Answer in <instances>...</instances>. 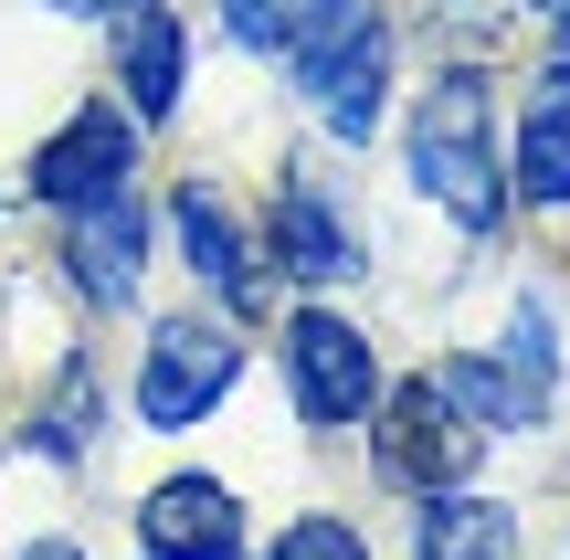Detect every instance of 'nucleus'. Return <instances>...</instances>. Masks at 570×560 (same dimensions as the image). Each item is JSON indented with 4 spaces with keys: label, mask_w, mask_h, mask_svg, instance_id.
<instances>
[{
    "label": "nucleus",
    "mask_w": 570,
    "mask_h": 560,
    "mask_svg": "<svg viewBox=\"0 0 570 560\" xmlns=\"http://www.w3.org/2000/svg\"><path fill=\"white\" fill-rule=\"evenodd\" d=\"M42 11H63V21H117L127 0H42Z\"/></svg>",
    "instance_id": "20"
},
{
    "label": "nucleus",
    "mask_w": 570,
    "mask_h": 560,
    "mask_svg": "<svg viewBox=\"0 0 570 560\" xmlns=\"http://www.w3.org/2000/svg\"><path fill=\"white\" fill-rule=\"evenodd\" d=\"M518 11H529V21H570V0H518Z\"/></svg>",
    "instance_id": "21"
},
{
    "label": "nucleus",
    "mask_w": 570,
    "mask_h": 560,
    "mask_svg": "<svg viewBox=\"0 0 570 560\" xmlns=\"http://www.w3.org/2000/svg\"><path fill=\"white\" fill-rule=\"evenodd\" d=\"M508 202H529V212H570V53H539L529 96H518Z\"/></svg>",
    "instance_id": "12"
},
{
    "label": "nucleus",
    "mask_w": 570,
    "mask_h": 560,
    "mask_svg": "<svg viewBox=\"0 0 570 560\" xmlns=\"http://www.w3.org/2000/svg\"><path fill=\"white\" fill-rule=\"evenodd\" d=\"M370 455H381L391 487L423 498V487H465L475 455H487V434L454 413V392L433 371H412V381H381V402H370Z\"/></svg>",
    "instance_id": "6"
},
{
    "label": "nucleus",
    "mask_w": 570,
    "mask_h": 560,
    "mask_svg": "<svg viewBox=\"0 0 570 560\" xmlns=\"http://www.w3.org/2000/svg\"><path fill=\"white\" fill-rule=\"evenodd\" d=\"M169 254L190 265V286L212 296L223 317H265V296H275V265H265V233L244 223V202H233L223 180H202L190 169L180 190H169Z\"/></svg>",
    "instance_id": "5"
},
{
    "label": "nucleus",
    "mask_w": 570,
    "mask_h": 560,
    "mask_svg": "<svg viewBox=\"0 0 570 560\" xmlns=\"http://www.w3.org/2000/svg\"><path fill=\"white\" fill-rule=\"evenodd\" d=\"M433 381L454 392V413H465L487 444H508V434H539L529 392H518V381L497 371V350H444V360H433Z\"/></svg>",
    "instance_id": "15"
},
{
    "label": "nucleus",
    "mask_w": 570,
    "mask_h": 560,
    "mask_svg": "<svg viewBox=\"0 0 570 560\" xmlns=\"http://www.w3.org/2000/svg\"><path fill=\"white\" fill-rule=\"evenodd\" d=\"M233 381H244V317L180 307V317H148L127 413H138L148 434H202V423L233 402Z\"/></svg>",
    "instance_id": "3"
},
{
    "label": "nucleus",
    "mask_w": 570,
    "mask_h": 560,
    "mask_svg": "<svg viewBox=\"0 0 570 560\" xmlns=\"http://www.w3.org/2000/svg\"><path fill=\"white\" fill-rule=\"evenodd\" d=\"M497 371H508L518 392H529V413L550 423V402H560V307H550V296H518V307H508Z\"/></svg>",
    "instance_id": "16"
},
{
    "label": "nucleus",
    "mask_w": 570,
    "mask_h": 560,
    "mask_svg": "<svg viewBox=\"0 0 570 560\" xmlns=\"http://www.w3.org/2000/svg\"><path fill=\"white\" fill-rule=\"evenodd\" d=\"M265 560H381V550H370L360 529L338 519V508H296V519L275 529V550H265Z\"/></svg>",
    "instance_id": "18"
},
{
    "label": "nucleus",
    "mask_w": 570,
    "mask_h": 560,
    "mask_svg": "<svg viewBox=\"0 0 570 560\" xmlns=\"http://www.w3.org/2000/svg\"><path fill=\"white\" fill-rule=\"evenodd\" d=\"M223 11V42L233 53H254V63H285L306 32H317L327 11H348V0H212Z\"/></svg>",
    "instance_id": "17"
},
{
    "label": "nucleus",
    "mask_w": 570,
    "mask_h": 560,
    "mask_svg": "<svg viewBox=\"0 0 570 560\" xmlns=\"http://www.w3.org/2000/svg\"><path fill=\"white\" fill-rule=\"evenodd\" d=\"M138 138H148V127L127 117L117 96H85L75 117L53 127V138H32V159H21V190H32L42 212L117 202V190H138Z\"/></svg>",
    "instance_id": "8"
},
{
    "label": "nucleus",
    "mask_w": 570,
    "mask_h": 560,
    "mask_svg": "<svg viewBox=\"0 0 570 560\" xmlns=\"http://www.w3.org/2000/svg\"><path fill=\"white\" fill-rule=\"evenodd\" d=\"M96 434H106V381H96V360H63L53 381L32 392V413H21V444H32L42 465H85L96 455Z\"/></svg>",
    "instance_id": "14"
},
{
    "label": "nucleus",
    "mask_w": 570,
    "mask_h": 560,
    "mask_svg": "<svg viewBox=\"0 0 570 560\" xmlns=\"http://www.w3.org/2000/svg\"><path fill=\"white\" fill-rule=\"evenodd\" d=\"M148 254H159V233H148L138 190L63 212V275H75L85 307H138V296H148Z\"/></svg>",
    "instance_id": "11"
},
{
    "label": "nucleus",
    "mask_w": 570,
    "mask_h": 560,
    "mask_svg": "<svg viewBox=\"0 0 570 560\" xmlns=\"http://www.w3.org/2000/svg\"><path fill=\"white\" fill-rule=\"evenodd\" d=\"M275 360H285V402H296L306 434H348V423H370V402H381V338H370L348 307H327V296L285 307Z\"/></svg>",
    "instance_id": "4"
},
{
    "label": "nucleus",
    "mask_w": 570,
    "mask_h": 560,
    "mask_svg": "<svg viewBox=\"0 0 570 560\" xmlns=\"http://www.w3.org/2000/svg\"><path fill=\"white\" fill-rule=\"evenodd\" d=\"M265 265L285 275V286H306V296H338V286H360V275H370V244H360V223H348V202H338V190H327L306 159L275 169Z\"/></svg>",
    "instance_id": "7"
},
{
    "label": "nucleus",
    "mask_w": 570,
    "mask_h": 560,
    "mask_svg": "<svg viewBox=\"0 0 570 560\" xmlns=\"http://www.w3.org/2000/svg\"><path fill=\"white\" fill-rule=\"evenodd\" d=\"M560 53H570V21H560Z\"/></svg>",
    "instance_id": "22"
},
{
    "label": "nucleus",
    "mask_w": 570,
    "mask_h": 560,
    "mask_svg": "<svg viewBox=\"0 0 570 560\" xmlns=\"http://www.w3.org/2000/svg\"><path fill=\"white\" fill-rule=\"evenodd\" d=\"M391 75H402V32H391L381 0L327 11L317 32L285 53V85H296V106L317 117L327 148H370L391 127Z\"/></svg>",
    "instance_id": "2"
},
{
    "label": "nucleus",
    "mask_w": 570,
    "mask_h": 560,
    "mask_svg": "<svg viewBox=\"0 0 570 560\" xmlns=\"http://www.w3.org/2000/svg\"><path fill=\"white\" fill-rule=\"evenodd\" d=\"M138 550L148 560H254V508L223 477H159L138 498Z\"/></svg>",
    "instance_id": "10"
},
{
    "label": "nucleus",
    "mask_w": 570,
    "mask_h": 560,
    "mask_svg": "<svg viewBox=\"0 0 570 560\" xmlns=\"http://www.w3.org/2000/svg\"><path fill=\"white\" fill-rule=\"evenodd\" d=\"M412 560H529V529L475 477L465 487H423V508H412Z\"/></svg>",
    "instance_id": "13"
},
{
    "label": "nucleus",
    "mask_w": 570,
    "mask_h": 560,
    "mask_svg": "<svg viewBox=\"0 0 570 560\" xmlns=\"http://www.w3.org/2000/svg\"><path fill=\"white\" fill-rule=\"evenodd\" d=\"M402 169H412V190H423L454 233H475V244L508 223V148H497V96H487L475 63H444V75L412 96Z\"/></svg>",
    "instance_id": "1"
},
{
    "label": "nucleus",
    "mask_w": 570,
    "mask_h": 560,
    "mask_svg": "<svg viewBox=\"0 0 570 560\" xmlns=\"http://www.w3.org/2000/svg\"><path fill=\"white\" fill-rule=\"evenodd\" d=\"M106 75H117V106L138 127H169L190 96V21L180 0H127L117 21H106Z\"/></svg>",
    "instance_id": "9"
},
{
    "label": "nucleus",
    "mask_w": 570,
    "mask_h": 560,
    "mask_svg": "<svg viewBox=\"0 0 570 560\" xmlns=\"http://www.w3.org/2000/svg\"><path fill=\"white\" fill-rule=\"evenodd\" d=\"M11 560H85V540H63V529H42V540H21Z\"/></svg>",
    "instance_id": "19"
}]
</instances>
